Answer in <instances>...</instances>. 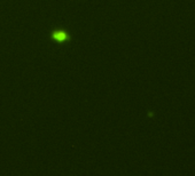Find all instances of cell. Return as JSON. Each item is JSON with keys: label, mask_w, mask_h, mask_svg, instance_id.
Masks as SVG:
<instances>
[{"label": "cell", "mask_w": 195, "mask_h": 176, "mask_svg": "<svg viewBox=\"0 0 195 176\" xmlns=\"http://www.w3.org/2000/svg\"><path fill=\"white\" fill-rule=\"evenodd\" d=\"M54 37L58 40H66V39H67V34L63 33V32H56Z\"/></svg>", "instance_id": "6da1fadb"}]
</instances>
